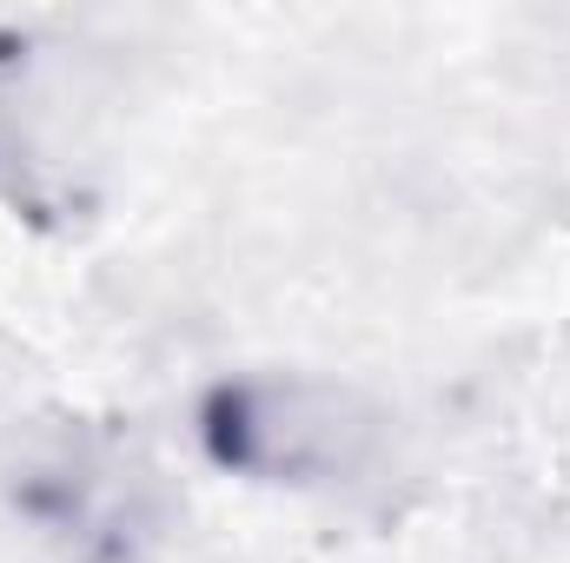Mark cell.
I'll return each instance as SVG.
<instances>
[{"mask_svg":"<svg viewBox=\"0 0 570 563\" xmlns=\"http://www.w3.org/2000/svg\"><path fill=\"white\" fill-rule=\"evenodd\" d=\"M226 457L285 471V477H312V471H345L352 451L365 444V418L352 398L318 392V385H273V392H239L226 405Z\"/></svg>","mask_w":570,"mask_h":563,"instance_id":"1","label":"cell"}]
</instances>
